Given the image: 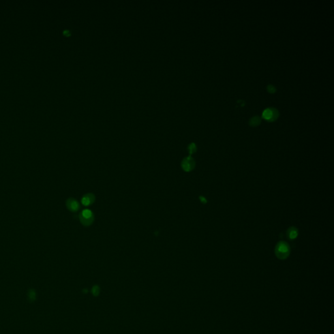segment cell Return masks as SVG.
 Here are the masks:
<instances>
[{"instance_id":"cell-10","label":"cell","mask_w":334,"mask_h":334,"mask_svg":"<svg viewBox=\"0 0 334 334\" xmlns=\"http://www.w3.org/2000/svg\"><path fill=\"white\" fill-rule=\"evenodd\" d=\"M267 90L270 93H274L276 91V88L275 87H274L273 85L270 84L267 86Z\"/></svg>"},{"instance_id":"cell-4","label":"cell","mask_w":334,"mask_h":334,"mask_svg":"<svg viewBox=\"0 0 334 334\" xmlns=\"http://www.w3.org/2000/svg\"><path fill=\"white\" fill-rule=\"evenodd\" d=\"M181 166L185 172H190L193 171L195 166V162L193 157L189 156L185 157L181 163Z\"/></svg>"},{"instance_id":"cell-6","label":"cell","mask_w":334,"mask_h":334,"mask_svg":"<svg viewBox=\"0 0 334 334\" xmlns=\"http://www.w3.org/2000/svg\"><path fill=\"white\" fill-rule=\"evenodd\" d=\"M94 200H95V196L93 194L91 193H89V194H87L86 195H84V196L82 198V204H83L84 206H90V204H92Z\"/></svg>"},{"instance_id":"cell-3","label":"cell","mask_w":334,"mask_h":334,"mask_svg":"<svg viewBox=\"0 0 334 334\" xmlns=\"http://www.w3.org/2000/svg\"><path fill=\"white\" fill-rule=\"evenodd\" d=\"M80 219L84 225L89 226L92 224L94 220L93 213L90 210H84L80 214Z\"/></svg>"},{"instance_id":"cell-8","label":"cell","mask_w":334,"mask_h":334,"mask_svg":"<svg viewBox=\"0 0 334 334\" xmlns=\"http://www.w3.org/2000/svg\"><path fill=\"white\" fill-rule=\"evenodd\" d=\"M261 120H262V119L259 116H254V117L250 119L249 125L251 127H256V126H258L260 124Z\"/></svg>"},{"instance_id":"cell-2","label":"cell","mask_w":334,"mask_h":334,"mask_svg":"<svg viewBox=\"0 0 334 334\" xmlns=\"http://www.w3.org/2000/svg\"><path fill=\"white\" fill-rule=\"evenodd\" d=\"M279 116L278 110L275 108H267L262 112V118L270 122L277 120Z\"/></svg>"},{"instance_id":"cell-12","label":"cell","mask_w":334,"mask_h":334,"mask_svg":"<svg viewBox=\"0 0 334 334\" xmlns=\"http://www.w3.org/2000/svg\"><path fill=\"white\" fill-rule=\"evenodd\" d=\"M199 198H200V202H201L202 203H203V204L207 203V200L206 199L205 197H202V196H200V197H199Z\"/></svg>"},{"instance_id":"cell-13","label":"cell","mask_w":334,"mask_h":334,"mask_svg":"<svg viewBox=\"0 0 334 334\" xmlns=\"http://www.w3.org/2000/svg\"><path fill=\"white\" fill-rule=\"evenodd\" d=\"M64 34L65 35V36L69 37V36L71 35V32H70V31H69V30H65V31H64Z\"/></svg>"},{"instance_id":"cell-1","label":"cell","mask_w":334,"mask_h":334,"mask_svg":"<svg viewBox=\"0 0 334 334\" xmlns=\"http://www.w3.org/2000/svg\"><path fill=\"white\" fill-rule=\"evenodd\" d=\"M291 247L286 241H281L277 243L275 248L276 257L279 259L284 260L287 258L291 253Z\"/></svg>"},{"instance_id":"cell-11","label":"cell","mask_w":334,"mask_h":334,"mask_svg":"<svg viewBox=\"0 0 334 334\" xmlns=\"http://www.w3.org/2000/svg\"><path fill=\"white\" fill-rule=\"evenodd\" d=\"M92 293L93 294V295L95 296H97L99 294V291H100V288L98 286H94L92 288Z\"/></svg>"},{"instance_id":"cell-5","label":"cell","mask_w":334,"mask_h":334,"mask_svg":"<svg viewBox=\"0 0 334 334\" xmlns=\"http://www.w3.org/2000/svg\"><path fill=\"white\" fill-rule=\"evenodd\" d=\"M67 206L69 210L73 212H77L80 208L79 203L73 198H70L67 201Z\"/></svg>"},{"instance_id":"cell-7","label":"cell","mask_w":334,"mask_h":334,"mask_svg":"<svg viewBox=\"0 0 334 334\" xmlns=\"http://www.w3.org/2000/svg\"><path fill=\"white\" fill-rule=\"evenodd\" d=\"M286 235L289 239L293 240V239H296L298 236V231L294 226H291L288 228L287 232H286Z\"/></svg>"},{"instance_id":"cell-9","label":"cell","mask_w":334,"mask_h":334,"mask_svg":"<svg viewBox=\"0 0 334 334\" xmlns=\"http://www.w3.org/2000/svg\"><path fill=\"white\" fill-rule=\"evenodd\" d=\"M188 150H189V152L190 155L194 153V152H196V151H197L196 144H195L194 143L190 144L188 146Z\"/></svg>"}]
</instances>
